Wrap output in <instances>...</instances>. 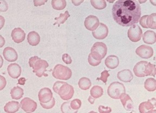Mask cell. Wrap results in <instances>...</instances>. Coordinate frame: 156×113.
<instances>
[{
	"mask_svg": "<svg viewBox=\"0 0 156 113\" xmlns=\"http://www.w3.org/2000/svg\"><path fill=\"white\" fill-rule=\"evenodd\" d=\"M3 55L5 59L8 62H15L18 58L17 52L13 48L10 47H7L5 48L3 52Z\"/></svg>",
	"mask_w": 156,
	"mask_h": 113,
	"instance_id": "obj_15",
	"label": "cell"
},
{
	"mask_svg": "<svg viewBox=\"0 0 156 113\" xmlns=\"http://www.w3.org/2000/svg\"><path fill=\"white\" fill-rule=\"evenodd\" d=\"M117 77L120 81L127 83L131 81L133 78V76L129 70L125 69L119 72L117 74Z\"/></svg>",
	"mask_w": 156,
	"mask_h": 113,
	"instance_id": "obj_19",
	"label": "cell"
},
{
	"mask_svg": "<svg viewBox=\"0 0 156 113\" xmlns=\"http://www.w3.org/2000/svg\"><path fill=\"white\" fill-rule=\"evenodd\" d=\"M88 100L89 101L90 103H91L92 104H93V103H94V101H95V98H93V97L90 96L89 97V98L88 99Z\"/></svg>",
	"mask_w": 156,
	"mask_h": 113,
	"instance_id": "obj_44",
	"label": "cell"
},
{
	"mask_svg": "<svg viewBox=\"0 0 156 113\" xmlns=\"http://www.w3.org/2000/svg\"><path fill=\"white\" fill-rule=\"evenodd\" d=\"M156 98L149 100L147 102L140 103L139 106V111L141 113H156Z\"/></svg>",
	"mask_w": 156,
	"mask_h": 113,
	"instance_id": "obj_9",
	"label": "cell"
},
{
	"mask_svg": "<svg viewBox=\"0 0 156 113\" xmlns=\"http://www.w3.org/2000/svg\"><path fill=\"white\" fill-rule=\"evenodd\" d=\"M88 62L89 63V64L93 67H97L101 63V60H96L94 58H93L90 54L88 56Z\"/></svg>",
	"mask_w": 156,
	"mask_h": 113,
	"instance_id": "obj_36",
	"label": "cell"
},
{
	"mask_svg": "<svg viewBox=\"0 0 156 113\" xmlns=\"http://www.w3.org/2000/svg\"><path fill=\"white\" fill-rule=\"evenodd\" d=\"M69 16H70V15L67 10L63 14L61 13L60 14L59 17L55 18V20H56V22L54 24V25H58V27H60L61 24H63L66 22V20L68 19V17Z\"/></svg>",
	"mask_w": 156,
	"mask_h": 113,
	"instance_id": "obj_30",
	"label": "cell"
},
{
	"mask_svg": "<svg viewBox=\"0 0 156 113\" xmlns=\"http://www.w3.org/2000/svg\"><path fill=\"white\" fill-rule=\"evenodd\" d=\"M143 42L147 44H154L156 42V33L152 31H147L143 37Z\"/></svg>",
	"mask_w": 156,
	"mask_h": 113,
	"instance_id": "obj_22",
	"label": "cell"
},
{
	"mask_svg": "<svg viewBox=\"0 0 156 113\" xmlns=\"http://www.w3.org/2000/svg\"><path fill=\"white\" fill-rule=\"evenodd\" d=\"M23 90L19 86H15L11 90L10 95L14 100H19L23 95Z\"/></svg>",
	"mask_w": 156,
	"mask_h": 113,
	"instance_id": "obj_25",
	"label": "cell"
},
{
	"mask_svg": "<svg viewBox=\"0 0 156 113\" xmlns=\"http://www.w3.org/2000/svg\"><path fill=\"white\" fill-rule=\"evenodd\" d=\"M136 54L141 58L149 59L154 54V49L151 47L143 45L138 47L136 51Z\"/></svg>",
	"mask_w": 156,
	"mask_h": 113,
	"instance_id": "obj_10",
	"label": "cell"
},
{
	"mask_svg": "<svg viewBox=\"0 0 156 113\" xmlns=\"http://www.w3.org/2000/svg\"><path fill=\"white\" fill-rule=\"evenodd\" d=\"M53 90L59 95L63 100H69L72 98L74 90L73 86L63 82L57 81L54 84Z\"/></svg>",
	"mask_w": 156,
	"mask_h": 113,
	"instance_id": "obj_2",
	"label": "cell"
},
{
	"mask_svg": "<svg viewBox=\"0 0 156 113\" xmlns=\"http://www.w3.org/2000/svg\"><path fill=\"white\" fill-rule=\"evenodd\" d=\"M156 13H153L150 15H144L140 18L139 23L142 27L145 28H156Z\"/></svg>",
	"mask_w": 156,
	"mask_h": 113,
	"instance_id": "obj_7",
	"label": "cell"
},
{
	"mask_svg": "<svg viewBox=\"0 0 156 113\" xmlns=\"http://www.w3.org/2000/svg\"><path fill=\"white\" fill-rule=\"evenodd\" d=\"M55 98H53L51 101H49L48 102L46 103H40V104L44 109H51V108L53 107L54 105H55Z\"/></svg>",
	"mask_w": 156,
	"mask_h": 113,
	"instance_id": "obj_35",
	"label": "cell"
},
{
	"mask_svg": "<svg viewBox=\"0 0 156 113\" xmlns=\"http://www.w3.org/2000/svg\"><path fill=\"white\" fill-rule=\"evenodd\" d=\"M72 3H73L74 5L77 6V5H80L81 3H83V1H72Z\"/></svg>",
	"mask_w": 156,
	"mask_h": 113,
	"instance_id": "obj_43",
	"label": "cell"
},
{
	"mask_svg": "<svg viewBox=\"0 0 156 113\" xmlns=\"http://www.w3.org/2000/svg\"><path fill=\"white\" fill-rule=\"evenodd\" d=\"M120 101L125 109L127 111H131L134 108L133 101L128 94H122L120 97Z\"/></svg>",
	"mask_w": 156,
	"mask_h": 113,
	"instance_id": "obj_20",
	"label": "cell"
},
{
	"mask_svg": "<svg viewBox=\"0 0 156 113\" xmlns=\"http://www.w3.org/2000/svg\"><path fill=\"white\" fill-rule=\"evenodd\" d=\"M110 76V74H108V72L107 70H104L102 71L101 74V77L100 78H97V80L98 81H102L104 83H106L107 82V78L108 77Z\"/></svg>",
	"mask_w": 156,
	"mask_h": 113,
	"instance_id": "obj_37",
	"label": "cell"
},
{
	"mask_svg": "<svg viewBox=\"0 0 156 113\" xmlns=\"http://www.w3.org/2000/svg\"><path fill=\"white\" fill-rule=\"evenodd\" d=\"M47 1L46 0H41V1H37V0H34V5L36 7H38V6H41L42 5H44L45 3L47 2Z\"/></svg>",
	"mask_w": 156,
	"mask_h": 113,
	"instance_id": "obj_40",
	"label": "cell"
},
{
	"mask_svg": "<svg viewBox=\"0 0 156 113\" xmlns=\"http://www.w3.org/2000/svg\"><path fill=\"white\" fill-rule=\"evenodd\" d=\"M27 81V79L24 78V77H22L21 78H20L18 81V84L21 86H23L25 84V82Z\"/></svg>",
	"mask_w": 156,
	"mask_h": 113,
	"instance_id": "obj_42",
	"label": "cell"
},
{
	"mask_svg": "<svg viewBox=\"0 0 156 113\" xmlns=\"http://www.w3.org/2000/svg\"><path fill=\"white\" fill-rule=\"evenodd\" d=\"M38 97L40 103H46L51 101L53 97V93L50 89L47 88L42 89L39 91Z\"/></svg>",
	"mask_w": 156,
	"mask_h": 113,
	"instance_id": "obj_14",
	"label": "cell"
},
{
	"mask_svg": "<svg viewBox=\"0 0 156 113\" xmlns=\"http://www.w3.org/2000/svg\"><path fill=\"white\" fill-rule=\"evenodd\" d=\"M20 104L17 101H10L8 102L4 107L6 113H14L19 110Z\"/></svg>",
	"mask_w": 156,
	"mask_h": 113,
	"instance_id": "obj_23",
	"label": "cell"
},
{
	"mask_svg": "<svg viewBox=\"0 0 156 113\" xmlns=\"http://www.w3.org/2000/svg\"><path fill=\"white\" fill-rule=\"evenodd\" d=\"M27 40L29 45L35 46L39 44L40 42V37L37 32L32 31L29 33L27 37Z\"/></svg>",
	"mask_w": 156,
	"mask_h": 113,
	"instance_id": "obj_24",
	"label": "cell"
},
{
	"mask_svg": "<svg viewBox=\"0 0 156 113\" xmlns=\"http://www.w3.org/2000/svg\"><path fill=\"white\" fill-rule=\"evenodd\" d=\"M108 34V29L107 26L102 23H100L97 28L92 32L93 36L96 39L98 40L104 39L107 37Z\"/></svg>",
	"mask_w": 156,
	"mask_h": 113,
	"instance_id": "obj_12",
	"label": "cell"
},
{
	"mask_svg": "<svg viewBox=\"0 0 156 113\" xmlns=\"http://www.w3.org/2000/svg\"><path fill=\"white\" fill-rule=\"evenodd\" d=\"M70 102H67L63 103L61 107V111L63 113H77V111H74L73 109H71L69 106Z\"/></svg>",
	"mask_w": 156,
	"mask_h": 113,
	"instance_id": "obj_33",
	"label": "cell"
},
{
	"mask_svg": "<svg viewBox=\"0 0 156 113\" xmlns=\"http://www.w3.org/2000/svg\"><path fill=\"white\" fill-rule=\"evenodd\" d=\"M144 73L145 76H153L155 77L156 74V65L154 64H151V63H148L146 65Z\"/></svg>",
	"mask_w": 156,
	"mask_h": 113,
	"instance_id": "obj_31",
	"label": "cell"
},
{
	"mask_svg": "<svg viewBox=\"0 0 156 113\" xmlns=\"http://www.w3.org/2000/svg\"><path fill=\"white\" fill-rule=\"evenodd\" d=\"M93 7L98 10H101L106 7V2L104 0H91L90 1Z\"/></svg>",
	"mask_w": 156,
	"mask_h": 113,
	"instance_id": "obj_32",
	"label": "cell"
},
{
	"mask_svg": "<svg viewBox=\"0 0 156 113\" xmlns=\"http://www.w3.org/2000/svg\"><path fill=\"white\" fill-rule=\"evenodd\" d=\"M98 111L100 113H110L111 112L112 109L110 107H105L104 106H100L98 108Z\"/></svg>",
	"mask_w": 156,
	"mask_h": 113,
	"instance_id": "obj_39",
	"label": "cell"
},
{
	"mask_svg": "<svg viewBox=\"0 0 156 113\" xmlns=\"http://www.w3.org/2000/svg\"><path fill=\"white\" fill-rule=\"evenodd\" d=\"M52 75L55 78L65 81L71 78L72 72L68 67L63 66L61 64H58L54 67Z\"/></svg>",
	"mask_w": 156,
	"mask_h": 113,
	"instance_id": "obj_6",
	"label": "cell"
},
{
	"mask_svg": "<svg viewBox=\"0 0 156 113\" xmlns=\"http://www.w3.org/2000/svg\"><path fill=\"white\" fill-rule=\"evenodd\" d=\"M127 35L131 42H139L141 39L143 32L141 28L138 25H133L128 30Z\"/></svg>",
	"mask_w": 156,
	"mask_h": 113,
	"instance_id": "obj_8",
	"label": "cell"
},
{
	"mask_svg": "<svg viewBox=\"0 0 156 113\" xmlns=\"http://www.w3.org/2000/svg\"><path fill=\"white\" fill-rule=\"evenodd\" d=\"M70 105L73 110H78L81 106V101L79 99H75L71 101Z\"/></svg>",
	"mask_w": 156,
	"mask_h": 113,
	"instance_id": "obj_34",
	"label": "cell"
},
{
	"mask_svg": "<svg viewBox=\"0 0 156 113\" xmlns=\"http://www.w3.org/2000/svg\"><path fill=\"white\" fill-rule=\"evenodd\" d=\"M8 72L10 76L12 78H19L21 74V68L19 64L14 63L10 64L8 67Z\"/></svg>",
	"mask_w": 156,
	"mask_h": 113,
	"instance_id": "obj_17",
	"label": "cell"
},
{
	"mask_svg": "<svg viewBox=\"0 0 156 113\" xmlns=\"http://www.w3.org/2000/svg\"><path fill=\"white\" fill-rule=\"evenodd\" d=\"M84 25L87 30L94 31L100 25V22L97 16L94 15H90L86 18Z\"/></svg>",
	"mask_w": 156,
	"mask_h": 113,
	"instance_id": "obj_13",
	"label": "cell"
},
{
	"mask_svg": "<svg viewBox=\"0 0 156 113\" xmlns=\"http://www.w3.org/2000/svg\"><path fill=\"white\" fill-rule=\"evenodd\" d=\"M62 59L63 62L66 64H71L72 62V60L71 56L67 53L63 54V56H62Z\"/></svg>",
	"mask_w": 156,
	"mask_h": 113,
	"instance_id": "obj_38",
	"label": "cell"
},
{
	"mask_svg": "<svg viewBox=\"0 0 156 113\" xmlns=\"http://www.w3.org/2000/svg\"><path fill=\"white\" fill-rule=\"evenodd\" d=\"M67 5L65 0H53L51 1V5L55 10H61L65 9Z\"/></svg>",
	"mask_w": 156,
	"mask_h": 113,
	"instance_id": "obj_28",
	"label": "cell"
},
{
	"mask_svg": "<svg viewBox=\"0 0 156 113\" xmlns=\"http://www.w3.org/2000/svg\"><path fill=\"white\" fill-rule=\"evenodd\" d=\"M107 46L105 44L102 42H97L93 45L90 54L93 58L101 60L107 54Z\"/></svg>",
	"mask_w": 156,
	"mask_h": 113,
	"instance_id": "obj_5",
	"label": "cell"
},
{
	"mask_svg": "<svg viewBox=\"0 0 156 113\" xmlns=\"http://www.w3.org/2000/svg\"><path fill=\"white\" fill-rule=\"evenodd\" d=\"M125 88L123 84L115 82L111 84L107 89V94L113 99H119L125 93Z\"/></svg>",
	"mask_w": 156,
	"mask_h": 113,
	"instance_id": "obj_4",
	"label": "cell"
},
{
	"mask_svg": "<svg viewBox=\"0 0 156 113\" xmlns=\"http://www.w3.org/2000/svg\"><path fill=\"white\" fill-rule=\"evenodd\" d=\"M144 87L147 91L153 92L156 89V81L154 78H149L144 83Z\"/></svg>",
	"mask_w": 156,
	"mask_h": 113,
	"instance_id": "obj_27",
	"label": "cell"
},
{
	"mask_svg": "<svg viewBox=\"0 0 156 113\" xmlns=\"http://www.w3.org/2000/svg\"><path fill=\"white\" fill-rule=\"evenodd\" d=\"M29 64L30 67H33V72L35 73L37 76H48V75L45 74V72L47 71L46 69L48 67L49 64L45 60L41 59L38 56H33L29 59Z\"/></svg>",
	"mask_w": 156,
	"mask_h": 113,
	"instance_id": "obj_3",
	"label": "cell"
},
{
	"mask_svg": "<svg viewBox=\"0 0 156 113\" xmlns=\"http://www.w3.org/2000/svg\"><path fill=\"white\" fill-rule=\"evenodd\" d=\"M105 65L108 68L115 69L118 67L119 64V60L118 57L114 55H111L107 56L105 59Z\"/></svg>",
	"mask_w": 156,
	"mask_h": 113,
	"instance_id": "obj_21",
	"label": "cell"
},
{
	"mask_svg": "<svg viewBox=\"0 0 156 113\" xmlns=\"http://www.w3.org/2000/svg\"><path fill=\"white\" fill-rule=\"evenodd\" d=\"M21 107L25 112L32 113L36 110L37 103L32 99L26 97L21 101Z\"/></svg>",
	"mask_w": 156,
	"mask_h": 113,
	"instance_id": "obj_11",
	"label": "cell"
},
{
	"mask_svg": "<svg viewBox=\"0 0 156 113\" xmlns=\"http://www.w3.org/2000/svg\"><path fill=\"white\" fill-rule=\"evenodd\" d=\"M78 85L81 89L86 90L90 88V86H92V83L90 79L88 78L87 77H82L79 79Z\"/></svg>",
	"mask_w": 156,
	"mask_h": 113,
	"instance_id": "obj_26",
	"label": "cell"
},
{
	"mask_svg": "<svg viewBox=\"0 0 156 113\" xmlns=\"http://www.w3.org/2000/svg\"><path fill=\"white\" fill-rule=\"evenodd\" d=\"M103 89L101 86H95L92 87L90 91V96L93 98H99L103 95Z\"/></svg>",
	"mask_w": 156,
	"mask_h": 113,
	"instance_id": "obj_29",
	"label": "cell"
},
{
	"mask_svg": "<svg viewBox=\"0 0 156 113\" xmlns=\"http://www.w3.org/2000/svg\"><path fill=\"white\" fill-rule=\"evenodd\" d=\"M147 63H148L145 61H140L136 63L133 68V71L136 77H144L145 76L144 72Z\"/></svg>",
	"mask_w": 156,
	"mask_h": 113,
	"instance_id": "obj_18",
	"label": "cell"
},
{
	"mask_svg": "<svg viewBox=\"0 0 156 113\" xmlns=\"http://www.w3.org/2000/svg\"><path fill=\"white\" fill-rule=\"evenodd\" d=\"M12 38L15 42L19 44L24 41L26 34L24 31L20 28H16L12 32Z\"/></svg>",
	"mask_w": 156,
	"mask_h": 113,
	"instance_id": "obj_16",
	"label": "cell"
},
{
	"mask_svg": "<svg viewBox=\"0 0 156 113\" xmlns=\"http://www.w3.org/2000/svg\"><path fill=\"white\" fill-rule=\"evenodd\" d=\"M1 88H0V90H2L3 89L5 88V85H6V81H5V78L1 76Z\"/></svg>",
	"mask_w": 156,
	"mask_h": 113,
	"instance_id": "obj_41",
	"label": "cell"
},
{
	"mask_svg": "<svg viewBox=\"0 0 156 113\" xmlns=\"http://www.w3.org/2000/svg\"><path fill=\"white\" fill-rule=\"evenodd\" d=\"M112 12L115 21L123 27L137 24L141 14L139 2L132 0L117 1L113 5Z\"/></svg>",
	"mask_w": 156,
	"mask_h": 113,
	"instance_id": "obj_1",
	"label": "cell"
}]
</instances>
